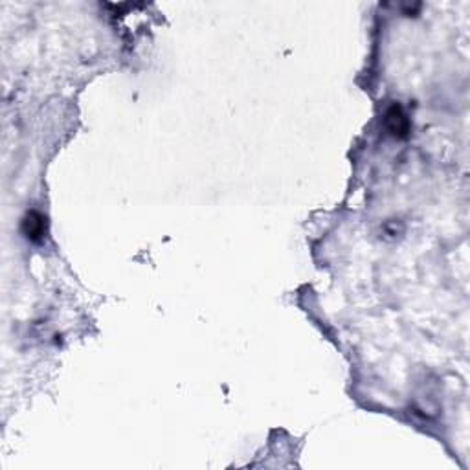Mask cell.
Returning a JSON list of instances; mask_svg holds the SVG:
<instances>
[{
	"mask_svg": "<svg viewBox=\"0 0 470 470\" xmlns=\"http://www.w3.org/2000/svg\"><path fill=\"white\" fill-rule=\"evenodd\" d=\"M384 127L386 131H388L394 138H397V140H404V138H408L411 129L410 118H408L406 112H404V109H402L401 105L394 103V105L386 111Z\"/></svg>",
	"mask_w": 470,
	"mask_h": 470,
	"instance_id": "obj_1",
	"label": "cell"
},
{
	"mask_svg": "<svg viewBox=\"0 0 470 470\" xmlns=\"http://www.w3.org/2000/svg\"><path fill=\"white\" fill-rule=\"evenodd\" d=\"M22 231H24L28 239L39 243V241L43 239L44 231H46V219L39 211H30L24 217V221H22Z\"/></svg>",
	"mask_w": 470,
	"mask_h": 470,
	"instance_id": "obj_2",
	"label": "cell"
}]
</instances>
